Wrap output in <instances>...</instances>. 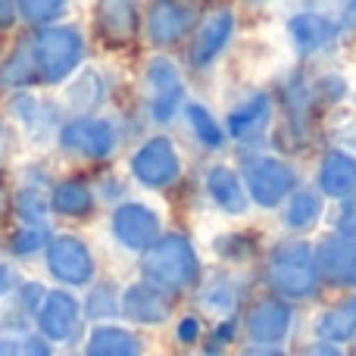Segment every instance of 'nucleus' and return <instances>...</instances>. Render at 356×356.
Returning a JSON list of instances; mask_svg holds the SVG:
<instances>
[{"label": "nucleus", "instance_id": "1", "mask_svg": "<svg viewBox=\"0 0 356 356\" xmlns=\"http://www.w3.org/2000/svg\"><path fill=\"white\" fill-rule=\"evenodd\" d=\"M144 272L156 288L181 291L200 278V263L184 234H166L144 253Z\"/></svg>", "mask_w": 356, "mask_h": 356}, {"label": "nucleus", "instance_id": "2", "mask_svg": "<svg viewBox=\"0 0 356 356\" xmlns=\"http://www.w3.org/2000/svg\"><path fill=\"white\" fill-rule=\"evenodd\" d=\"M269 284L282 297L303 300L313 297L319 288V266L309 244H284L269 259Z\"/></svg>", "mask_w": 356, "mask_h": 356}, {"label": "nucleus", "instance_id": "3", "mask_svg": "<svg viewBox=\"0 0 356 356\" xmlns=\"http://www.w3.org/2000/svg\"><path fill=\"white\" fill-rule=\"evenodd\" d=\"M31 56L41 81H63L81 60V35L69 25L41 29L31 38Z\"/></svg>", "mask_w": 356, "mask_h": 356}, {"label": "nucleus", "instance_id": "4", "mask_svg": "<svg viewBox=\"0 0 356 356\" xmlns=\"http://www.w3.org/2000/svg\"><path fill=\"white\" fill-rule=\"evenodd\" d=\"M244 172H247L250 197L259 207H275V203H282L297 184V175L291 172V166H284L275 156H257V160L247 163Z\"/></svg>", "mask_w": 356, "mask_h": 356}, {"label": "nucleus", "instance_id": "5", "mask_svg": "<svg viewBox=\"0 0 356 356\" xmlns=\"http://www.w3.org/2000/svg\"><path fill=\"white\" fill-rule=\"evenodd\" d=\"M194 25V6L188 0H154L147 13V38L156 47H172Z\"/></svg>", "mask_w": 356, "mask_h": 356}, {"label": "nucleus", "instance_id": "6", "mask_svg": "<svg viewBox=\"0 0 356 356\" xmlns=\"http://www.w3.org/2000/svg\"><path fill=\"white\" fill-rule=\"evenodd\" d=\"M47 266H50V272L66 284H88L94 275L91 250L85 247V241L72 238V234H63V238L50 241L47 244Z\"/></svg>", "mask_w": 356, "mask_h": 356}, {"label": "nucleus", "instance_id": "7", "mask_svg": "<svg viewBox=\"0 0 356 356\" xmlns=\"http://www.w3.org/2000/svg\"><path fill=\"white\" fill-rule=\"evenodd\" d=\"M131 172L147 188H166L178 178V156L166 138H150L131 160Z\"/></svg>", "mask_w": 356, "mask_h": 356}, {"label": "nucleus", "instance_id": "8", "mask_svg": "<svg viewBox=\"0 0 356 356\" xmlns=\"http://www.w3.org/2000/svg\"><path fill=\"white\" fill-rule=\"evenodd\" d=\"M113 234L129 250H147V247L156 244L160 219H156L154 209L141 207V203H122L113 216Z\"/></svg>", "mask_w": 356, "mask_h": 356}, {"label": "nucleus", "instance_id": "9", "mask_svg": "<svg viewBox=\"0 0 356 356\" xmlns=\"http://www.w3.org/2000/svg\"><path fill=\"white\" fill-rule=\"evenodd\" d=\"M60 141L72 154L97 160V156H106L116 147V131H113L110 122H100V119H75L63 129Z\"/></svg>", "mask_w": 356, "mask_h": 356}, {"label": "nucleus", "instance_id": "10", "mask_svg": "<svg viewBox=\"0 0 356 356\" xmlns=\"http://www.w3.org/2000/svg\"><path fill=\"white\" fill-rule=\"evenodd\" d=\"M316 266H319V275L332 284L356 288V244L350 238H341V234L325 238L316 253Z\"/></svg>", "mask_w": 356, "mask_h": 356}, {"label": "nucleus", "instance_id": "11", "mask_svg": "<svg viewBox=\"0 0 356 356\" xmlns=\"http://www.w3.org/2000/svg\"><path fill=\"white\" fill-rule=\"evenodd\" d=\"M288 328H291V307L284 300H278V297L259 300L247 316V332H250V341H257V344H278V341H284Z\"/></svg>", "mask_w": 356, "mask_h": 356}, {"label": "nucleus", "instance_id": "12", "mask_svg": "<svg viewBox=\"0 0 356 356\" xmlns=\"http://www.w3.org/2000/svg\"><path fill=\"white\" fill-rule=\"evenodd\" d=\"M79 322V303L66 294V291H54L44 297L38 307V328L44 332L47 341H69Z\"/></svg>", "mask_w": 356, "mask_h": 356}, {"label": "nucleus", "instance_id": "13", "mask_svg": "<svg viewBox=\"0 0 356 356\" xmlns=\"http://www.w3.org/2000/svg\"><path fill=\"white\" fill-rule=\"evenodd\" d=\"M122 309L131 322H141V325H160L169 319L172 313V303L154 284H131L122 297Z\"/></svg>", "mask_w": 356, "mask_h": 356}, {"label": "nucleus", "instance_id": "14", "mask_svg": "<svg viewBox=\"0 0 356 356\" xmlns=\"http://www.w3.org/2000/svg\"><path fill=\"white\" fill-rule=\"evenodd\" d=\"M147 79L154 85V116L156 122H169L175 116L178 104H181V79H178V69L169 60H154L147 69Z\"/></svg>", "mask_w": 356, "mask_h": 356}, {"label": "nucleus", "instance_id": "15", "mask_svg": "<svg viewBox=\"0 0 356 356\" xmlns=\"http://www.w3.org/2000/svg\"><path fill=\"white\" fill-rule=\"evenodd\" d=\"M97 29L110 44L131 41V38H135V29H138L135 0H100Z\"/></svg>", "mask_w": 356, "mask_h": 356}, {"label": "nucleus", "instance_id": "16", "mask_svg": "<svg viewBox=\"0 0 356 356\" xmlns=\"http://www.w3.org/2000/svg\"><path fill=\"white\" fill-rule=\"evenodd\" d=\"M232 29H234V16L228 10L216 13V16H209L207 22H203L200 35H197L194 41V50H191V63L194 66H207V63H213L216 56L222 54V47L228 44V38H232Z\"/></svg>", "mask_w": 356, "mask_h": 356}, {"label": "nucleus", "instance_id": "17", "mask_svg": "<svg viewBox=\"0 0 356 356\" xmlns=\"http://www.w3.org/2000/svg\"><path fill=\"white\" fill-rule=\"evenodd\" d=\"M319 184L328 197L334 200H344L356 191V160L347 154H328L322 160V172H319Z\"/></svg>", "mask_w": 356, "mask_h": 356}, {"label": "nucleus", "instance_id": "18", "mask_svg": "<svg viewBox=\"0 0 356 356\" xmlns=\"http://www.w3.org/2000/svg\"><path fill=\"white\" fill-rule=\"evenodd\" d=\"M291 38H294V44H297L300 54H313V50L325 47V44L334 38V25L322 16L303 13V16L291 19Z\"/></svg>", "mask_w": 356, "mask_h": 356}, {"label": "nucleus", "instance_id": "19", "mask_svg": "<svg viewBox=\"0 0 356 356\" xmlns=\"http://www.w3.org/2000/svg\"><path fill=\"white\" fill-rule=\"evenodd\" d=\"M207 188H209V194H213V200L219 203L225 213H244L247 209V197H244V188H241V181H238V175L232 172V169H225V166H216L213 172L207 175Z\"/></svg>", "mask_w": 356, "mask_h": 356}, {"label": "nucleus", "instance_id": "20", "mask_svg": "<svg viewBox=\"0 0 356 356\" xmlns=\"http://www.w3.org/2000/svg\"><path fill=\"white\" fill-rule=\"evenodd\" d=\"M88 356H141V344L125 328L104 325L88 341Z\"/></svg>", "mask_w": 356, "mask_h": 356}, {"label": "nucleus", "instance_id": "21", "mask_svg": "<svg viewBox=\"0 0 356 356\" xmlns=\"http://www.w3.org/2000/svg\"><path fill=\"white\" fill-rule=\"evenodd\" d=\"M50 203H54V209L63 213V216H88L94 209V194L85 181L69 178V181H63V184L54 188Z\"/></svg>", "mask_w": 356, "mask_h": 356}, {"label": "nucleus", "instance_id": "22", "mask_svg": "<svg viewBox=\"0 0 356 356\" xmlns=\"http://www.w3.org/2000/svg\"><path fill=\"white\" fill-rule=\"evenodd\" d=\"M356 334V297L341 307H334L332 313L322 316L319 322V338L328 344H341V341H350Z\"/></svg>", "mask_w": 356, "mask_h": 356}, {"label": "nucleus", "instance_id": "23", "mask_svg": "<svg viewBox=\"0 0 356 356\" xmlns=\"http://www.w3.org/2000/svg\"><path fill=\"white\" fill-rule=\"evenodd\" d=\"M38 79V69H35V56H31V41H22L16 47V54L3 63L0 69V85L6 88H19V85H29V81Z\"/></svg>", "mask_w": 356, "mask_h": 356}, {"label": "nucleus", "instance_id": "24", "mask_svg": "<svg viewBox=\"0 0 356 356\" xmlns=\"http://www.w3.org/2000/svg\"><path fill=\"white\" fill-rule=\"evenodd\" d=\"M266 116H269V97L257 94L253 100H247L244 106H238V110L228 116V131H232L234 138H244V135H250L253 129H259V125L266 122Z\"/></svg>", "mask_w": 356, "mask_h": 356}, {"label": "nucleus", "instance_id": "25", "mask_svg": "<svg viewBox=\"0 0 356 356\" xmlns=\"http://www.w3.org/2000/svg\"><path fill=\"white\" fill-rule=\"evenodd\" d=\"M319 213H322V200L316 194H309V191H300V194L291 200V207H288V225L291 228H309L316 219H319Z\"/></svg>", "mask_w": 356, "mask_h": 356}, {"label": "nucleus", "instance_id": "26", "mask_svg": "<svg viewBox=\"0 0 356 356\" xmlns=\"http://www.w3.org/2000/svg\"><path fill=\"white\" fill-rule=\"evenodd\" d=\"M188 119H191V129H194V135L203 141V147H222L225 135H222V129L213 122V116H209L203 106L191 104L188 106Z\"/></svg>", "mask_w": 356, "mask_h": 356}, {"label": "nucleus", "instance_id": "27", "mask_svg": "<svg viewBox=\"0 0 356 356\" xmlns=\"http://www.w3.org/2000/svg\"><path fill=\"white\" fill-rule=\"evenodd\" d=\"M63 6H66V0H16V10L35 25L54 22L63 13Z\"/></svg>", "mask_w": 356, "mask_h": 356}, {"label": "nucleus", "instance_id": "28", "mask_svg": "<svg viewBox=\"0 0 356 356\" xmlns=\"http://www.w3.org/2000/svg\"><path fill=\"white\" fill-rule=\"evenodd\" d=\"M47 244H50L47 228H41V225H25L22 232L13 234L10 250L16 253V257H29V253H38L41 247H47Z\"/></svg>", "mask_w": 356, "mask_h": 356}, {"label": "nucleus", "instance_id": "29", "mask_svg": "<svg viewBox=\"0 0 356 356\" xmlns=\"http://www.w3.org/2000/svg\"><path fill=\"white\" fill-rule=\"evenodd\" d=\"M44 213H47V200H44L38 191H22V194H19V216H22L29 225L41 222Z\"/></svg>", "mask_w": 356, "mask_h": 356}, {"label": "nucleus", "instance_id": "30", "mask_svg": "<svg viewBox=\"0 0 356 356\" xmlns=\"http://www.w3.org/2000/svg\"><path fill=\"white\" fill-rule=\"evenodd\" d=\"M207 307L219 309V313L232 309V307H234V291H232V288H225V284H219V288H209V294H207Z\"/></svg>", "mask_w": 356, "mask_h": 356}, {"label": "nucleus", "instance_id": "31", "mask_svg": "<svg viewBox=\"0 0 356 356\" xmlns=\"http://www.w3.org/2000/svg\"><path fill=\"white\" fill-rule=\"evenodd\" d=\"M197 334H200V325H197V319H181V322H178V341H181V344H191V341H197Z\"/></svg>", "mask_w": 356, "mask_h": 356}, {"label": "nucleus", "instance_id": "32", "mask_svg": "<svg viewBox=\"0 0 356 356\" xmlns=\"http://www.w3.org/2000/svg\"><path fill=\"white\" fill-rule=\"evenodd\" d=\"M16 22V0H0V29H10Z\"/></svg>", "mask_w": 356, "mask_h": 356}, {"label": "nucleus", "instance_id": "33", "mask_svg": "<svg viewBox=\"0 0 356 356\" xmlns=\"http://www.w3.org/2000/svg\"><path fill=\"white\" fill-rule=\"evenodd\" d=\"M307 356H341V350H338V347H332L328 341H322V344H313V347H309Z\"/></svg>", "mask_w": 356, "mask_h": 356}, {"label": "nucleus", "instance_id": "34", "mask_svg": "<svg viewBox=\"0 0 356 356\" xmlns=\"http://www.w3.org/2000/svg\"><path fill=\"white\" fill-rule=\"evenodd\" d=\"M25 353H29V356H50V353H47V347H44L38 338H31L29 344H25Z\"/></svg>", "mask_w": 356, "mask_h": 356}, {"label": "nucleus", "instance_id": "35", "mask_svg": "<svg viewBox=\"0 0 356 356\" xmlns=\"http://www.w3.org/2000/svg\"><path fill=\"white\" fill-rule=\"evenodd\" d=\"M344 22L356 29V0H350V3H347V10H344Z\"/></svg>", "mask_w": 356, "mask_h": 356}, {"label": "nucleus", "instance_id": "36", "mask_svg": "<svg viewBox=\"0 0 356 356\" xmlns=\"http://www.w3.org/2000/svg\"><path fill=\"white\" fill-rule=\"evenodd\" d=\"M0 356H19V353L13 350V344H0Z\"/></svg>", "mask_w": 356, "mask_h": 356}, {"label": "nucleus", "instance_id": "37", "mask_svg": "<svg viewBox=\"0 0 356 356\" xmlns=\"http://www.w3.org/2000/svg\"><path fill=\"white\" fill-rule=\"evenodd\" d=\"M244 356H282V353H272V350H250V353H244Z\"/></svg>", "mask_w": 356, "mask_h": 356}, {"label": "nucleus", "instance_id": "38", "mask_svg": "<svg viewBox=\"0 0 356 356\" xmlns=\"http://www.w3.org/2000/svg\"><path fill=\"white\" fill-rule=\"evenodd\" d=\"M0 154H3V131H0Z\"/></svg>", "mask_w": 356, "mask_h": 356}]
</instances>
